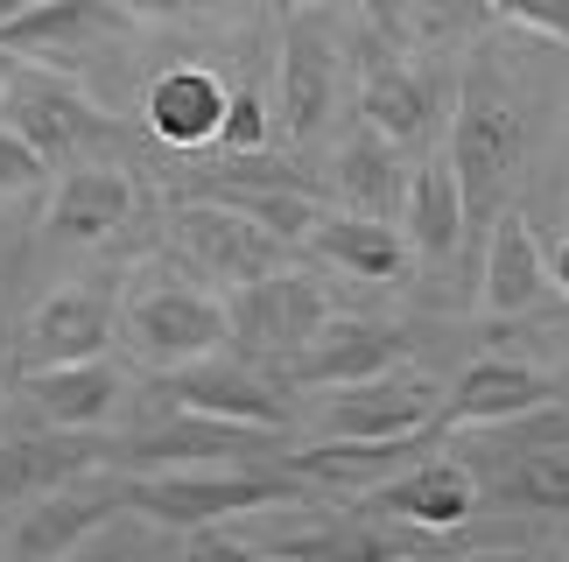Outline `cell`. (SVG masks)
<instances>
[{"instance_id": "cell-1", "label": "cell", "mask_w": 569, "mask_h": 562, "mask_svg": "<svg viewBox=\"0 0 569 562\" xmlns=\"http://www.w3.org/2000/svg\"><path fill=\"white\" fill-rule=\"evenodd\" d=\"M120 500H127V513H141L148 528L197 534V528L253 521V513H281V506L310 500V485H302L281 458H253V464H169V471H120Z\"/></svg>"}, {"instance_id": "cell-28", "label": "cell", "mask_w": 569, "mask_h": 562, "mask_svg": "<svg viewBox=\"0 0 569 562\" xmlns=\"http://www.w3.org/2000/svg\"><path fill=\"white\" fill-rule=\"evenodd\" d=\"M42 177H50V162H42L36 148L21 141L8 120H0V198H14V190H36Z\"/></svg>"}, {"instance_id": "cell-3", "label": "cell", "mask_w": 569, "mask_h": 562, "mask_svg": "<svg viewBox=\"0 0 569 562\" xmlns=\"http://www.w3.org/2000/svg\"><path fill=\"white\" fill-rule=\"evenodd\" d=\"M0 120H8L50 169L106 162V148L127 141L120 120L99 113V99L84 92L71 71H57V63H36V57H29V63H8V84H0Z\"/></svg>"}, {"instance_id": "cell-18", "label": "cell", "mask_w": 569, "mask_h": 562, "mask_svg": "<svg viewBox=\"0 0 569 562\" xmlns=\"http://www.w3.org/2000/svg\"><path fill=\"white\" fill-rule=\"evenodd\" d=\"M549 394H556V380L541 365L513 359V352H486L443 387V415L436 422H443V436H457V429H492V422H507V415H520V408H535Z\"/></svg>"}, {"instance_id": "cell-22", "label": "cell", "mask_w": 569, "mask_h": 562, "mask_svg": "<svg viewBox=\"0 0 569 562\" xmlns=\"http://www.w3.org/2000/svg\"><path fill=\"white\" fill-rule=\"evenodd\" d=\"M226 99H232V84L218 78V71H204V63H169V71L141 92V120H148V134H156L162 148L190 155V148H211L218 141Z\"/></svg>"}, {"instance_id": "cell-21", "label": "cell", "mask_w": 569, "mask_h": 562, "mask_svg": "<svg viewBox=\"0 0 569 562\" xmlns=\"http://www.w3.org/2000/svg\"><path fill=\"white\" fill-rule=\"evenodd\" d=\"M99 464H113V436L42 422L36 436L0 443V506H21V500H36V492H50L63 479H84V471H99Z\"/></svg>"}, {"instance_id": "cell-10", "label": "cell", "mask_w": 569, "mask_h": 562, "mask_svg": "<svg viewBox=\"0 0 569 562\" xmlns=\"http://www.w3.org/2000/svg\"><path fill=\"white\" fill-rule=\"evenodd\" d=\"M338 29L317 8H289L281 14V99H274V127L289 141H317L323 120L338 113Z\"/></svg>"}, {"instance_id": "cell-15", "label": "cell", "mask_w": 569, "mask_h": 562, "mask_svg": "<svg viewBox=\"0 0 569 562\" xmlns=\"http://www.w3.org/2000/svg\"><path fill=\"white\" fill-rule=\"evenodd\" d=\"M127 21H134V14H127L120 0H29V8L0 14V50L71 71V63H84L92 42L120 36Z\"/></svg>"}, {"instance_id": "cell-31", "label": "cell", "mask_w": 569, "mask_h": 562, "mask_svg": "<svg viewBox=\"0 0 569 562\" xmlns=\"http://www.w3.org/2000/svg\"><path fill=\"white\" fill-rule=\"evenodd\" d=\"M366 21H373V36L393 42V50H408V0H359Z\"/></svg>"}, {"instance_id": "cell-20", "label": "cell", "mask_w": 569, "mask_h": 562, "mask_svg": "<svg viewBox=\"0 0 569 562\" xmlns=\"http://www.w3.org/2000/svg\"><path fill=\"white\" fill-rule=\"evenodd\" d=\"M541 295H549V247L513 204H499L486 253H478V302H486V317H528Z\"/></svg>"}, {"instance_id": "cell-25", "label": "cell", "mask_w": 569, "mask_h": 562, "mask_svg": "<svg viewBox=\"0 0 569 562\" xmlns=\"http://www.w3.org/2000/svg\"><path fill=\"white\" fill-rule=\"evenodd\" d=\"M331 190L345 198V211L401 219V198H408V148H393L380 127L359 120V134L345 141L338 162H331Z\"/></svg>"}, {"instance_id": "cell-16", "label": "cell", "mask_w": 569, "mask_h": 562, "mask_svg": "<svg viewBox=\"0 0 569 562\" xmlns=\"http://www.w3.org/2000/svg\"><path fill=\"white\" fill-rule=\"evenodd\" d=\"M302 253L366 281V289H393V281H408V268H415V247H408L401 219H373V211H323L310 225V240H302Z\"/></svg>"}, {"instance_id": "cell-34", "label": "cell", "mask_w": 569, "mask_h": 562, "mask_svg": "<svg viewBox=\"0 0 569 562\" xmlns=\"http://www.w3.org/2000/svg\"><path fill=\"white\" fill-rule=\"evenodd\" d=\"M8 63H14V57H8V50H0V84H8Z\"/></svg>"}, {"instance_id": "cell-11", "label": "cell", "mask_w": 569, "mask_h": 562, "mask_svg": "<svg viewBox=\"0 0 569 562\" xmlns=\"http://www.w3.org/2000/svg\"><path fill=\"white\" fill-rule=\"evenodd\" d=\"M113 513H127L120 500V479H113V464H99V471H84V479H63L50 492H36V500H21V521L8 534V549L21 562H50V555H71L84 549L92 534L113 521Z\"/></svg>"}, {"instance_id": "cell-32", "label": "cell", "mask_w": 569, "mask_h": 562, "mask_svg": "<svg viewBox=\"0 0 569 562\" xmlns=\"http://www.w3.org/2000/svg\"><path fill=\"white\" fill-rule=\"evenodd\" d=\"M549 289H556V295H569V240H556V247H549Z\"/></svg>"}, {"instance_id": "cell-8", "label": "cell", "mask_w": 569, "mask_h": 562, "mask_svg": "<svg viewBox=\"0 0 569 562\" xmlns=\"http://www.w3.org/2000/svg\"><path fill=\"white\" fill-rule=\"evenodd\" d=\"M289 429H260V422H226V415H197V408H169L162 422L134 429L113 443V471H169V464H253L281 458Z\"/></svg>"}, {"instance_id": "cell-5", "label": "cell", "mask_w": 569, "mask_h": 562, "mask_svg": "<svg viewBox=\"0 0 569 562\" xmlns=\"http://www.w3.org/2000/svg\"><path fill=\"white\" fill-rule=\"evenodd\" d=\"M120 338L148 373H169V365H190L204 352H226V295L197 289V274L141 281L120 310Z\"/></svg>"}, {"instance_id": "cell-9", "label": "cell", "mask_w": 569, "mask_h": 562, "mask_svg": "<svg viewBox=\"0 0 569 562\" xmlns=\"http://www.w3.org/2000/svg\"><path fill=\"white\" fill-rule=\"evenodd\" d=\"M156 394L169 408H197V415H226V422H260V429H289V387L268 365L239 359V352H204L190 365L156 373Z\"/></svg>"}, {"instance_id": "cell-2", "label": "cell", "mask_w": 569, "mask_h": 562, "mask_svg": "<svg viewBox=\"0 0 569 562\" xmlns=\"http://www.w3.org/2000/svg\"><path fill=\"white\" fill-rule=\"evenodd\" d=\"M450 169L465 183V204H471V225L486 232L492 211L513 198V177L528 162V99L520 84L499 71V63L478 50L457 78V113H450Z\"/></svg>"}, {"instance_id": "cell-29", "label": "cell", "mask_w": 569, "mask_h": 562, "mask_svg": "<svg viewBox=\"0 0 569 562\" xmlns=\"http://www.w3.org/2000/svg\"><path fill=\"white\" fill-rule=\"evenodd\" d=\"M492 14H507V21H520V29H535V36H549V42H562L569 50V0H486Z\"/></svg>"}, {"instance_id": "cell-13", "label": "cell", "mask_w": 569, "mask_h": 562, "mask_svg": "<svg viewBox=\"0 0 569 562\" xmlns=\"http://www.w3.org/2000/svg\"><path fill=\"white\" fill-rule=\"evenodd\" d=\"M408 359V338L393 331V323H373V317H323L317 331H310V344L281 365V387L289 394H323V387H352V380H373V373H387V365H401Z\"/></svg>"}, {"instance_id": "cell-12", "label": "cell", "mask_w": 569, "mask_h": 562, "mask_svg": "<svg viewBox=\"0 0 569 562\" xmlns=\"http://www.w3.org/2000/svg\"><path fill=\"white\" fill-rule=\"evenodd\" d=\"M443 415V387L415 365H387L373 380L323 387V436H408Z\"/></svg>"}, {"instance_id": "cell-14", "label": "cell", "mask_w": 569, "mask_h": 562, "mask_svg": "<svg viewBox=\"0 0 569 562\" xmlns=\"http://www.w3.org/2000/svg\"><path fill=\"white\" fill-rule=\"evenodd\" d=\"M120 338V295L106 281H63L57 295H42L29 323H21V365H63V359H99Z\"/></svg>"}, {"instance_id": "cell-26", "label": "cell", "mask_w": 569, "mask_h": 562, "mask_svg": "<svg viewBox=\"0 0 569 562\" xmlns=\"http://www.w3.org/2000/svg\"><path fill=\"white\" fill-rule=\"evenodd\" d=\"M478 485H486V506L499 513H569V443L478 464Z\"/></svg>"}, {"instance_id": "cell-33", "label": "cell", "mask_w": 569, "mask_h": 562, "mask_svg": "<svg viewBox=\"0 0 569 562\" xmlns=\"http://www.w3.org/2000/svg\"><path fill=\"white\" fill-rule=\"evenodd\" d=\"M14 8H29V0H0V14H14Z\"/></svg>"}, {"instance_id": "cell-24", "label": "cell", "mask_w": 569, "mask_h": 562, "mask_svg": "<svg viewBox=\"0 0 569 562\" xmlns=\"http://www.w3.org/2000/svg\"><path fill=\"white\" fill-rule=\"evenodd\" d=\"M401 232L415 247V261L422 268H443L457 247H465L471 225V204H465V183H457L450 155H436L422 169H408V198H401Z\"/></svg>"}, {"instance_id": "cell-27", "label": "cell", "mask_w": 569, "mask_h": 562, "mask_svg": "<svg viewBox=\"0 0 569 562\" xmlns=\"http://www.w3.org/2000/svg\"><path fill=\"white\" fill-rule=\"evenodd\" d=\"M274 134V106L260 99V84H239V92L226 99V120H218V155H253V148H268Z\"/></svg>"}, {"instance_id": "cell-17", "label": "cell", "mask_w": 569, "mask_h": 562, "mask_svg": "<svg viewBox=\"0 0 569 562\" xmlns=\"http://www.w3.org/2000/svg\"><path fill=\"white\" fill-rule=\"evenodd\" d=\"M21 401H29L36 422L50 429H99L113 422V408L127 401V380L113 359H63V365H21Z\"/></svg>"}, {"instance_id": "cell-30", "label": "cell", "mask_w": 569, "mask_h": 562, "mask_svg": "<svg viewBox=\"0 0 569 562\" xmlns=\"http://www.w3.org/2000/svg\"><path fill=\"white\" fill-rule=\"evenodd\" d=\"M134 21H183V14H226L239 0H120Z\"/></svg>"}, {"instance_id": "cell-7", "label": "cell", "mask_w": 569, "mask_h": 562, "mask_svg": "<svg viewBox=\"0 0 569 562\" xmlns=\"http://www.w3.org/2000/svg\"><path fill=\"white\" fill-rule=\"evenodd\" d=\"M486 506V485H478V464L457 458L450 436L429 450V458H415L408 471H393L380 479L373 492H359V513L366 521H393V528H422V534H457L471 521V513Z\"/></svg>"}, {"instance_id": "cell-23", "label": "cell", "mask_w": 569, "mask_h": 562, "mask_svg": "<svg viewBox=\"0 0 569 562\" xmlns=\"http://www.w3.org/2000/svg\"><path fill=\"white\" fill-rule=\"evenodd\" d=\"M359 120L380 127L393 148H422L436 141V84L422 71H408L401 50L380 42V57H366V78H359Z\"/></svg>"}, {"instance_id": "cell-19", "label": "cell", "mask_w": 569, "mask_h": 562, "mask_svg": "<svg viewBox=\"0 0 569 562\" xmlns=\"http://www.w3.org/2000/svg\"><path fill=\"white\" fill-rule=\"evenodd\" d=\"M141 190L120 162H71L50 190V240L63 247H106L113 232L134 219Z\"/></svg>"}, {"instance_id": "cell-4", "label": "cell", "mask_w": 569, "mask_h": 562, "mask_svg": "<svg viewBox=\"0 0 569 562\" xmlns=\"http://www.w3.org/2000/svg\"><path fill=\"white\" fill-rule=\"evenodd\" d=\"M331 317V295H323V281L310 268L281 261L268 268L260 281H239V289H226V352L268 365V373H281L302 344H310V331Z\"/></svg>"}, {"instance_id": "cell-6", "label": "cell", "mask_w": 569, "mask_h": 562, "mask_svg": "<svg viewBox=\"0 0 569 562\" xmlns=\"http://www.w3.org/2000/svg\"><path fill=\"white\" fill-rule=\"evenodd\" d=\"M169 240H177L183 268L197 281H211L218 295L239 289V281H260L281 261H296L289 240H274L268 225L247 219V211L226 204V198H177V211H169Z\"/></svg>"}]
</instances>
